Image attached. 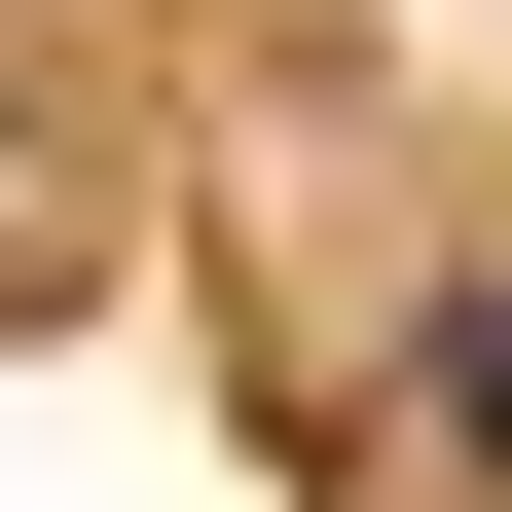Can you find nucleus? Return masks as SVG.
<instances>
[{"label":"nucleus","mask_w":512,"mask_h":512,"mask_svg":"<svg viewBox=\"0 0 512 512\" xmlns=\"http://www.w3.org/2000/svg\"><path fill=\"white\" fill-rule=\"evenodd\" d=\"M439 439H476V476H512V293H439Z\"/></svg>","instance_id":"1"}]
</instances>
